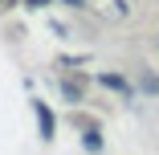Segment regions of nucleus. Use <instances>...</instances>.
<instances>
[{
  "label": "nucleus",
  "mask_w": 159,
  "mask_h": 155,
  "mask_svg": "<svg viewBox=\"0 0 159 155\" xmlns=\"http://www.w3.org/2000/svg\"><path fill=\"white\" fill-rule=\"evenodd\" d=\"M82 143H86L90 151H98V147H102V135L94 131V127H86V135H82Z\"/></svg>",
  "instance_id": "obj_3"
},
{
  "label": "nucleus",
  "mask_w": 159,
  "mask_h": 155,
  "mask_svg": "<svg viewBox=\"0 0 159 155\" xmlns=\"http://www.w3.org/2000/svg\"><path fill=\"white\" fill-rule=\"evenodd\" d=\"M106 90H118V94H126V98H131V82H126V78H118V74H102L98 78Z\"/></svg>",
  "instance_id": "obj_2"
},
{
  "label": "nucleus",
  "mask_w": 159,
  "mask_h": 155,
  "mask_svg": "<svg viewBox=\"0 0 159 155\" xmlns=\"http://www.w3.org/2000/svg\"><path fill=\"white\" fill-rule=\"evenodd\" d=\"M33 110H37V127H41V139H53V131H57V122H53V110H49L45 102H33Z\"/></svg>",
  "instance_id": "obj_1"
}]
</instances>
